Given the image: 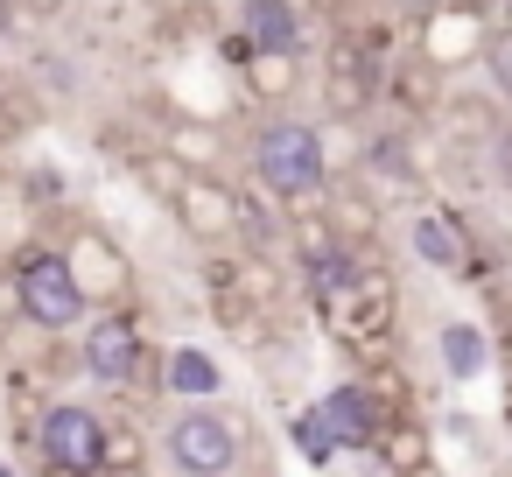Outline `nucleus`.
<instances>
[{
  "label": "nucleus",
  "instance_id": "obj_1",
  "mask_svg": "<svg viewBox=\"0 0 512 477\" xmlns=\"http://www.w3.org/2000/svg\"><path fill=\"white\" fill-rule=\"evenodd\" d=\"M246 176L260 197H274L281 211L295 204H323L330 183H337V162L323 148V127L302 120V113H267L246 141Z\"/></svg>",
  "mask_w": 512,
  "mask_h": 477
},
{
  "label": "nucleus",
  "instance_id": "obj_2",
  "mask_svg": "<svg viewBox=\"0 0 512 477\" xmlns=\"http://www.w3.org/2000/svg\"><path fill=\"white\" fill-rule=\"evenodd\" d=\"M155 442L176 477H232L246 456V421H232L225 407H176Z\"/></svg>",
  "mask_w": 512,
  "mask_h": 477
},
{
  "label": "nucleus",
  "instance_id": "obj_3",
  "mask_svg": "<svg viewBox=\"0 0 512 477\" xmlns=\"http://www.w3.org/2000/svg\"><path fill=\"white\" fill-rule=\"evenodd\" d=\"M8 274H15V316H22L29 330L64 337V330H78V323L92 316L57 246H22V253L8 260Z\"/></svg>",
  "mask_w": 512,
  "mask_h": 477
},
{
  "label": "nucleus",
  "instance_id": "obj_4",
  "mask_svg": "<svg viewBox=\"0 0 512 477\" xmlns=\"http://www.w3.org/2000/svg\"><path fill=\"white\" fill-rule=\"evenodd\" d=\"M169 218L183 225L190 246L204 253H225L246 239V204H239V183H225L218 169H183L176 197H169Z\"/></svg>",
  "mask_w": 512,
  "mask_h": 477
},
{
  "label": "nucleus",
  "instance_id": "obj_5",
  "mask_svg": "<svg viewBox=\"0 0 512 477\" xmlns=\"http://www.w3.org/2000/svg\"><path fill=\"white\" fill-rule=\"evenodd\" d=\"M64 267H71V281H78V295H85V309H120L127 295H134V260H127V246L99 225V218H71V232H64Z\"/></svg>",
  "mask_w": 512,
  "mask_h": 477
},
{
  "label": "nucleus",
  "instance_id": "obj_6",
  "mask_svg": "<svg viewBox=\"0 0 512 477\" xmlns=\"http://www.w3.org/2000/svg\"><path fill=\"white\" fill-rule=\"evenodd\" d=\"M78 358H85V372H92L106 393H127V386L148 393V379H162V358H148V337H141L134 309H106V316H92Z\"/></svg>",
  "mask_w": 512,
  "mask_h": 477
},
{
  "label": "nucleus",
  "instance_id": "obj_7",
  "mask_svg": "<svg viewBox=\"0 0 512 477\" xmlns=\"http://www.w3.org/2000/svg\"><path fill=\"white\" fill-rule=\"evenodd\" d=\"M491 36H498L491 0H442V8H428V15H421V29H414V57H421L428 71H442V78H449L456 64H477Z\"/></svg>",
  "mask_w": 512,
  "mask_h": 477
},
{
  "label": "nucleus",
  "instance_id": "obj_8",
  "mask_svg": "<svg viewBox=\"0 0 512 477\" xmlns=\"http://www.w3.org/2000/svg\"><path fill=\"white\" fill-rule=\"evenodd\" d=\"M106 414L85 407V400H50L43 421H36V456L57 470V477H99V449H106Z\"/></svg>",
  "mask_w": 512,
  "mask_h": 477
},
{
  "label": "nucleus",
  "instance_id": "obj_9",
  "mask_svg": "<svg viewBox=\"0 0 512 477\" xmlns=\"http://www.w3.org/2000/svg\"><path fill=\"white\" fill-rule=\"evenodd\" d=\"M379 92V57L365 50V36H337L330 57H323V106L337 120H358Z\"/></svg>",
  "mask_w": 512,
  "mask_h": 477
},
{
  "label": "nucleus",
  "instance_id": "obj_10",
  "mask_svg": "<svg viewBox=\"0 0 512 477\" xmlns=\"http://www.w3.org/2000/svg\"><path fill=\"white\" fill-rule=\"evenodd\" d=\"M407 253L449 281H477V260H470V232L456 211H407Z\"/></svg>",
  "mask_w": 512,
  "mask_h": 477
},
{
  "label": "nucleus",
  "instance_id": "obj_11",
  "mask_svg": "<svg viewBox=\"0 0 512 477\" xmlns=\"http://www.w3.org/2000/svg\"><path fill=\"white\" fill-rule=\"evenodd\" d=\"M246 50H274V57H302L309 50V15L302 0H239V29Z\"/></svg>",
  "mask_w": 512,
  "mask_h": 477
},
{
  "label": "nucleus",
  "instance_id": "obj_12",
  "mask_svg": "<svg viewBox=\"0 0 512 477\" xmlns=\"http://www.w3.org/2000/svg\"><path fill=\"white\" fill-rule=\"evenodd\" d=\"M316 414H323V428H330V442L337 449H372V435H379V400L358 386V379H337V386H323V400H316Z\"/></svg>",
  "mask_w": 512,
  "mask_h": 477
},
{
  "label": "nucleus",
  "instance_id": "obj_13",
  "mask_svg": "<svg viewBox=\"0 0 512 477\" xmlns=\"http://www.w3.org/2000/svg\"><path fill=\"white\" fill-rule=\"evenodd\" d=\"M225 64L239 71L246 99L253 106H288L295 99V78H302V57H274V50H246L239 36H225Z\"/></svg>",
  "mask_w": 512,
  "mask_h": 477
},
{
  "label": "nucleus",
  "instance_id": "obj_14",
  "mask_svg": "<svg viewBox=\"0 0 512 477\" xmlns=\"http://www.w3.org/2000/svg\"><path fill=\"white\" fill-rule=\"evenodd\" d=\"M211 316H218V330H225L232 344H246V351H267V337H274L267 302H260V295H246L225 267H211Z\"/></svg>",
  "mask_w": 512,
  "mask_h": 477
},
{
  "label": "nucleus",
  "instance_id": "obj_15",
  "mask_svg": "<svg viewBox=\"0 0 512 477\" xmlns=\"http://www.w3.org/2000/svg\"><path fill=\"white\" fill-rule=\"evenodd\" d=\"M162 393H176V407H218L225 365L204 344H176V351H162Z\"/></svg>",
  "mask_w": 512,
  "mask_h": 477
},
{
  "label": "nucleus",
  "instance_id": "obj_16",
  "mask_svg": "<svg viewBox=\"0 0 512 477\" xmlns=\"http://www.w3.org/2000/svg\"><path fill=\"white\" fill-rule=\"evenodd\" d=\"M372 449L386 456V477H435V435L414 414H386Z\"/></svg>",
  "mask_w": 512,
  "mask_h": 477
},
{
  "label": "nucleus",
  "instance_id": "obj_17",
  "mask_svg": "<svg viewBox=\"0 0 512 477\" xmlns=\"http://www.w3.org/2000/svg\"><path fill=\"white\" fill-rule=\"evenodd\" d=\"M435 358H442V372H449L456 386H470V379L491 372V330H484L477 316H449V323L435 330Z\"/></svg>",
  "mask_w": 512,
  "mask_h": 477
},
{
  "label": "nucleus",
  "instance_id": "obj_18",
  "mask_svg": "<svg viewBox=\"0 0 512 477\" xmlns=\"http://www.w3.org/2000/svg\"><path fill=\"white\" fill-rule=\"evenodd\" d=\"M281 239H288V253H295V274H309V267H323V260L344 253V239H337V225H330L323 204H295V211L281 218Z\"/></svg>",
  "mask_w": 512,
  "mask_h": 477
},
{
  "label": "nucleus",
  "instance_id": "obj_19",
  "mask_svg": "<svg viewBox=\"0 0 512 477\" xmlns=\"http://www.w3.org/2000/svg\"><path fill=\"white\" fill-rule=\"evenodd\" d=\"M323 211H330V225H337V239H344L351 253H365V246L379 239V204H372L358 183H330Z\"/></svg>",
  "mask_w": 512,
  "mask_h": 477
},
{
  "label": "nucleus",
  "instance_id": "obj_20",
  "mask_svg": "<svg viewBox=\"0 0 512 477\" xmlns=\"http://www.w3.org/2000/svg\"><path fill=\"white\" fill-rule=\"evenodd\" d=\"M386 92H393V106L407 113V120H428V113H442V71H428L414 50L393 64V78H386Z\"/></svg>",
  "mask_w": 512,
  "mask_h": 477
},
{
  "label": "nucleus",
  "instance_id": "obj_21",
  "mask_svg": "<svg viewBox=\"0 0 512 477\" xmlns=\"http://www.w3.org/2000/svg\"><path fill=\"white\" fill-rule=\"evenodd\" d=\"M162 155H169L176 169H211V162L225 155V134H218L211 120H162Z\"/></svg>",
  "mask_w": 512,
  "mask_h": 477
},
{
  "label": "nucleus",
  "instance_id": "obj_22",
  "mask_svg": "<svg viewBox=\"0 0 512 477\" xmlns=\"http://www.w3.org/2000/svg\"><path fill=\"white\" fill-rule=\"evenodd\" d=\"M288 442H295V456H302L309 470H330V463L344 456V449L330 442V428H323L316 407H295V414H288Z\"/></svg>",
  "mask_w": 512,
  "mask_h": 477
},
{
  "label": "nucleus",
  "instance_id": "obj_23",
  "mask_svg": "<svg viewBox=\"0 0 512 477\" xmlns=\"http://www.w3.org/2000/svg\"><path fill=\"white\" fill-rule=\"evenodd\" d=\"M365 169H372V176H386V183H400V190L421 176V169H414L407 134H372V141H365Z\"/></svg>",
  "mask_w": 512,
  "mask_h": 477
},
{
  "label": "nucleus",
  "instance_id": "obj_24",
  "mask_svg": "<svg viewBox=\"0 0 512 477\" xmlns=\"http://www.w3.org/2000/svg\"><path fill=\"white\" fill-rule=\"evenodd\" d=\"M148 456V442L134 428H106V449H99V477H134Z\"/></svg>",
  "mask_w": 512,
  "mask_h": 477
},
{
  "label": "nucleus",
  "instance_id": "obj_25",
  "mask_svg": "<svg viewBox=\"0 0 512 477\" xmlns=\"http://www.w3.org/2000/svg\"><path fill=\"white\" fill-rule=\"evenodd\" d=\"M477 64H484V78H491V92H498V99L512 106V29H498V36L484 43V57H477Z\"/></svg>",
  "mask_w": 512,
  "mask_h": 477
},
{
  "label": "nucleus",
  "instance_id": "obj_26",
  "mask_svg": "<svg viewBox=\"0 0 512 477\" xmlns=\"http://www.w3.org/2000/svg\"><path fill=\"white\" fill-rule=\"evenodd\" d=\"M8 8H15V22L50 29V22H64V15H71V0H8Z\"/></svg>",
  "mask_w": 512,
  "mask_h": 477
},
{
  "label": "nucleus",
  "instance_id": "obj_27",
  "mask_svg": "<svg viewBox=\"0 0 512 477\" xmlns=\"http://www.w3.org/2000/svg\"><path fill=\"white\" fill-rule=\"evenodd\" d=\"M491 162H498V183L512 190V120H505V127L491 134Z\"/></svg>",
  "mask_w": 512,
  "mask_h": 477
},
{
  "label": "nucleus",
  "instance_id": "obj_28",
  "mask_svg": "<svg viewBox=\"0 0 512 477\" xmlns=\"http://www.w3.org/2000/svg\"><path fill=\"white\" fill-rule=\"evenodd\" d=\"M400 8H414V15H428V8H442V0H400Z\"/></svg>",
  "mask_w": 512,
  "mask_h": 477
},
{
  "label": "nucleus",
  "instance_id": "obj_29",
  "mask_svg": "<svg viewBox=\"0 0 512 477\" xmlns=\"http://www.w3.org/2000/svg\"><path fill=\"white\" fill-rule=\"evenodd\" d=\"M8 22H15V8H8V0H0V29H8Z\"/></svg>",
  "mask_w": 512,
  "mask_h": 477
},
{
  "label": "nucleus",
  "instance_id": "obj_30",
  "mask_svg": "<svg viewBox=\"0 0 512 477\" xmlns=\"http://www.w3.org/2000/svg\"><path fill=\"white\" fill-rule=\"evenodd\" d=\"M351 477H386V470H351Z\"/></svg>",
  "mask_w": 512,
  "mask_h": 477
},
{
  "label": "nucleus",
  "instance_id": "obj_31",
  "mask_svg": "<svg viewBox=\"0 0 512 477\" xmlns=\"http://www.w3.org/2000/svg\"><path fill=\"white\" fill-rule=\"evenodd\" d=\"M0 477H15V470H8V463H0Z\"/></svg>",
  "mask_w": 512,
  "mask_h": 477
},
{
  "label": "nucleus",
  "instance_id": "obj_32",
  "mask_svg": "<svg viewBox=\"0 0 512 477\" xmlns=\"http://www.w3.org/2000/svg\"><path fill=\"white\" fill-rule=\"evenodd\" d=\"M505 29H512V8H505Z\"/></svg>",
  "mask_w": 512,
  "mask_h": 477
},
{
  "label": "nucleus",
  "instance_id": "obj_33",
  "mask_svg": "<svg viewBox=\"0 0 512 477\" xmlns=\"http://www.w3.org/2000/svg\"><path fill=\"white\" fill-rule=\"evenodd\" d=\"M505 421H512V400H505Z\"/></svg>",
  "mask_w": 512,
  "mask_h": 477
},
{
  "label": "nucleus",
  "instance_id": "obj_34",
  "mask_svg": "<svg viewBox=\"0 0 512 477\" xmlns=\"http://www.w3.org/2000/svg\"><path fill=\"white\" fill-rule=\"evenodd\" d=\"M0 106H8V99H0Z\"/></svg>",
  "mask_w": 512,
  "mask_h": 477
}]
</instances>
